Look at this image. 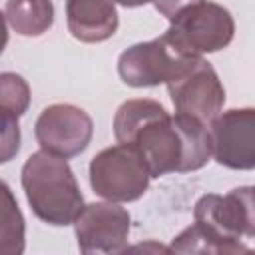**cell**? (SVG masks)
Listing matches in <instances>:
<instances>
[{
  "label": "cell",
  "instance_id": "cell-1",
  "mask_svg": "<svg viewBox=\"0 0 255 255\" xmlns=\"http://www.w3.org/2000/svg\"><path fill=\"white\" fill-rule=\"evenodd\" d=\"M114 137L133 147L151 177L201 169L211 157L207 126L191 116H169L147 98L124 102L114 116Z\"/></svg>",
  "mask_w": 255,
  "mask_h": 255
},
{
  "label": "cell",
  "instance_id": "cell-2",
  "mask_svg": "<svg viewBox=\"0 0 255 255\" xmlns=\"http://www.w3.org/2000/svg\"><path fill=\"white\" fill-rule=\"evenodd\" d=\"M22 187L34 215L48 225H70L84 207L80 185L68 161L44 149L26 159Z\"/></svg>",
  "mask_w": 255,
  "mask_h": 255
},
{
  "label": "cell",
  "instance_id": "cell-3",
  "mask_svg": "<svg viewBox=\"0 0 255 255\" xmlns=\"http://www.w3.org/2000/svg\"><path fill=\"white\" fill-rule=\"evenodd\" d=\"M193 217L211 253H247L241 237L255 235L253 187H235L225 195L207 193L197 199Z\"/></svg>",
  "mask_w": 255,
  "mask_h": 255
},
{
  "label": "cell",
  "instance_id": "cell-4",
  "mask_svg": "<svg viewBox=\"0 0 255 255\" xmlns=\"http://www.w3.org/2000/svg\"><path fill=\"white\" fill-rule=\"evenodd\" d=\"M235 34V22L227 8L215 2H195L169 20L167 42L185 56H203L229 46Z\"/></svg>",
  "mask_w": 255,
  "mask_h": 255
},
{
  "label": "cell",
  "instance_id": "cell-5",
  "mask_svg": "<svg viewBox=\"0 0 255 255\" xmlns=\"http://www.w3.org/2000/svg\"><path fill=\"white\" fill-rule=\"evenodd\" d=\"M177 114L211 122L225 104V88L213 66L201 56H183L165 82Z\"/></svg>",
  "mask_w": 255,
  "mask_h": 255
},
{
  "label": "cell",
  "instance_id": "cell-6",
  "mask_svg": "<svg viewBox=\"0 0 255 255\" xmlns=\"http://www.w3.org/2000/svg\"><path fill=\"white\" fill-rule=\"evenodd\" d=\"M149 171L139 153L124 143L102 149L90 161V185L96 195L128 203L139 199L149 187Z\"/></svg>",
  "mask_w": 255,
  "mask_h": 255
},
{
  "label": "cell",
  "instance_id": "cell-7",
  "mask_svg": "<svg viewBox=\"0 0 255 255\" xmlns=\"http://www.w3.org/2000/svg\"><path fill=\"white\" fill-rule=\"evenodd\" d=\"M94 133V122L86 110L74 104H52L36 120L34 135L40 147L52 155L70 159L80 155Z\"/></svg>",
  "mask_w": 255,
  "mask_h": 255
},
{
  "label": "cell",
  "instance_id": "cell-8",
  "mask_svg": "<svg viewBox=\"0 0 255 255\" xmlns=\"http://www.w3.org/2000/svg\"><path fill=\"white\" fill-rule=\"evenodd\" d=\"M211 155L229 169L255 167V110L233 108L217 114L209 128Z\"/></svg>",
  "mask_w": 255,
  "mask_h": 255
},
{
  "label": "cell",
  "instance_id": "cell-9",
  "mask_svg": "<svg viewBox=\"0 0 255 255\" xmlns=\"http://www.w3.org/2000/svg\"><path fill=\"white\" fill-rule=\"evenodd\" d=\"M131 217L128 209L114 201L88 203L74 219L76 239L82 253H122L126 251Z\"/></svg>",
  "mask_w": 255,
  "mask_h": 255
},
{
  "label": "cell",
  "instance_id": "cell-10",
  "mask_svg": "<svg viewBox=\"0 0 255 255\" xmlns=\"http://www.w3.org/2000/svg\"><path fill=\"white\" fill-rule=\"evenodd\" d=\"M183 56L185 54H179L165 36H159L124 50L118 58V74L122 82L131 88L159 86L173 76Z\"/></svg>",
  "mask_w": 255,
  "mask_h": 255
},
{
  "label": "cell",
  "instance_id": "cell-11",
  "mask_svg": "<svg viewBox=\"0 0 255 255\" xmlns=\"http://www.w3.org/2000/svg\"><path fill=\"white\" fill-rule=\"evenodd\" d=\"M68 32L86 44L112 38L118 30L116 0H66Z\"/></svg>",
  "mask_w": 255,
  "mask_h": 255
},
{
  "label": "cell",
  "instance_id": "cell-12",
  "mask_svg": "<svg viewBox=\"0 0 255 255\" xmlns=\"http://www.w3.org/2000/svg\"><path fill=\"white\" fill-rule=\"evenodd\" d=\"M6 20L20 36L36 38L46 34L54 24L52 0H8Z\"/></svg>",
  "mask_w": 255,
  "mask_h": 255
},
{
  "label": "cell",
  "instance_id": "cell-13",
  "mask_svg": "<svg viewBox=\"0 0 255 255\" xmlns=\"http://www.w3.org/2000/svg\"><path fill=\"white\" fill-rule=\"evenodd\" d=\"M26 247V221L6 181L0 179V255H20Z\"/></svg>",
  "mask_w": 255,
  "mask_h": 255
},
{
  "label": "cell",
  "instance_id": "cell-14",
  "mask_svg": "<svg viewBox=\"0 0 255 255\" xmlns=\"http://www.w3.org/2000/svg\"><path fill=\"white\" fill-rule=\"evenodd\" d=\"M30 98V86L20 74L0 72V110H8L20 118L28 112Z\"/></svg>",
  "mask_w": 255,
  "mask_h": 255
},
{
  "label": "cell",
  "instance_id": "cell-15",
  "mask_svg": "<svg viewBox=\"0 0 255 255\" xmlns=\"http://www.w3.org/2000/svg\"><path fill=\"white\" fill-rule=\"evenodd\" d=\"M20 139L18 116L8 110H0V163H8L16 157L20 151Z\"/></svg>",
  "mask_w": 255,
  "mask_h": 255
},
{
  "label": "cell",
  "instance_id": "cell-16",
  "mask_svg": "<svg viewBox=\"0 0 255 255\" xmlns=\"http://www.w3.org/2000/svg\"><path fill=\"white\" fill-rule=\"evenodd\" d=\"M143 2H145V4L151 2L159 14H163L167 20H171V18H173L175 14H179L183 8H187V6L195 4V2H201V0H143Z\"/></svg>",
  "mask_w": 255,
  "mask_h": 255
},
{
  "label": "cell",
  "instance_id": "cell-17",
  "mask_svg": "<svg viewBox=\"0 0 255 255\" xmlns=\"http://www.w3.org/2000/svg\"><path fill=\"white\" fill-rule=\"evenodd\" d=\"M8 46V24H6V16L0 12V54L6 50Z\"/></svg>",
  "mask_w": 255,
  "mask_h": 255
}]
</instances>
